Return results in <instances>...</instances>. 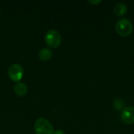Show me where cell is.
<instances>
[{
  "label": "cell",
  "mask_w": 134,
  "mask_h": 134,
  "mask_svg": "<svg viewBox=\"0 0 134 134\" xmlns=\"http://www.w3.org/2000/svg\"><path fill=\"white\" fill-rule=\"evenodd\" d=\"M115 28L116 32L122 37H127L130 35L133 30V24L127 18H122L119 20L115 24Z\"/></svg>",
  "instance_id": "cell-1"
},
{
  "label": "cell",
  "mask_w": 134,
  "mask_h": 134,
  "mask_svg": "<svg viewBox=\"0 0 134 134\" xmlns=\"http://www.w3.org/2000/svg\"><path fill=\"white\" fill-rule=\"evenodd\" d=\"M34 130L36 134H53V127L52 124L46 119H38L34 125Z\"/></svg>",
  "instance_id": "cell-2"
},
{
  "label": "cell",
  "mask_w": 134,
  "mask_h": 134,
  "mask_svg": "<svg viewBox=\"0 0 134 134\" xmlns=\"http://www.w3.org/2000/svg\"><path fill=\"white\" fill-rule=\"evenodd\" d=\"M45 41L48 46L55 49L61 44L62 37L58 31L55 29H50L46 34Z\"/></svg>",
  "instance_id": "cell-3"
},
{
  "label": "cell",
  "mask_w": 134,
  "mask_h": 134,
  "mask_svg": "<svg viewBox=\"0 0 134 134\" xmlns=\"http://www.w3.org/2000/svg\"><path fill=\"white\" fill-rule=\"evenodd\" d=\"M8 75L13 82H19L24 75V69L19 64H13L8 69Z\"/></svg>",
  "instance_id": "cell-4"
},
{
  "label": "cell",
  "mask_w": 134,
  "mask_h": 134,
  "mask_svg": "<svg viewBox=\"0 0 134 134\" xmlns=\"http://www.w3.org/2000/svg\"><path fill=\"white\" fill-rule=\"evenodd\" d=\"M121 119L126 124L134 123V107H126L121 113Z\"/></svg>",
  "instance_id": "cell-5"
},
{
  "label": "cell",
  "mask_w": 134,
  "mask_h": 134,
  "mask_svg": "<svg viewBox=\"0 0 134 134\" xmlns=\"http://www.w3.org/2000/svg\"><path fill=\"white\" fill-rule=\"evenodd\" d=\"M13 91L17 96L23 97V96H25L27 93V86L25 83L19 82L14 85Z\"/></svg>",
  "instance_id": "cell-6"
},
{
  "label": "cell",
  "mask_w": 134,
  "mask_h": 134,
  "mask_svg": "<svg viewBox=\"0 0 134 134\" xmlns=\"http://www.w3.org/2000/svg\"><path fill=\"white\" fill-rule=\"evenodd\" d=\"M127 9H128L127 5L123 2H119L114 7V12L115 15L119 16H122L125 15L127 12Z\"/></svg>",
  "instance_id": "cell-7"
},
{
  "label": "cell",
  "mask_w": 134,
  "mask_h": 134,
  "mask_svg": "<svg viewBox=\"0 0 134 134\" xmlns=\"http://www.w3.org/2000/svg\"><path fill=\"white\" fill-rule=\"evenodd\" d=\"M53 56V52L51 49L47 48H42L38 53V57L42 61H48L51 59Z\"/></svg>",
  "instance_id": "cell-8"
},
{
  "label": "cell",
  "mask_w": 134,
  "mask_h": 134,
  "mask_svg": "<svg viewBox=\"0 0 134 134\" xmlns=\"http://www.w3.org/2000/svg\"><path fill=\"white\" fill-rule=\"evenodd\" d=\"M125 105L126 104L124 100L121 98H116L113 102V107L117 111H122L126 108Z\"/></svg>",
  "instance_id": "cell-9"
},
{
  "label": "cell",
  "mask_w": 134,
  "mask_h": 134,
  "mask_svg": "<svg viewBox=\"0 0 134 134\" xmlns=\"http://www.w3.org/2000/svg\"><path fill=\"white\" fill-rule=\"evenodd\" d=\"M90 4L93 5H98L101 2V0H95V1H88Z\"/></svg>",
  "instance_id": "cell-10"
},
{
  "label": "cell",
  "mask_w": 134,
  "mask_h": 134,
  "mask_svg": "<svg viewBox=\"0 0 134 134\" xmlns=\"http://www.w3.org/2000/svg\"><path fill=\"white\" fill-rule=\"evenodd\" d=\"M53 134H65V133H64V132L62 130H57L53 131Z\"/></svg>",
  "instance_id": "cell-11"
},
{
  "label": "cell",
  "mask_w": 134,
  "mask_h": 134,
  "mask_svg": "<svg viewBox=\"0 0 134 134\" xmlns=\"http://www.w3.org/2000/svg\"><path fill=\"white\" fill-rule=\"evenodd\" d=\"M0 15H1V10H0Z\"/></svg>",
  "instance_id": "cell-12"
}]
</instances>
